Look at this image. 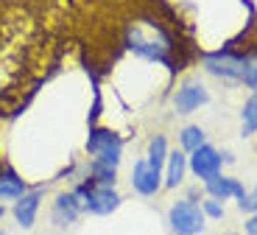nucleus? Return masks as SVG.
Returning a JSON list of instances; mask_svg holds the SVG:
<instances>
[{
	"label": "nucleus",
	"instance_id": "nucleus-14",
	"mask_svg": "<svg viewBox=\"0 0 257 235\" xmlns=\"http://www.w3.org/2000/svg\"><path fill=\"white\" fill-rule=\"evenodd\" d=\"M240 132H243L246 137L257 132V90L243 104V112H240Z\"/></svg>",
	"mask_w": 257,
	"mask_h": 235
},
{
	"label": "nucleus",
	"instance_id": "nucleus-4",
	"mask_svg": "<svg viewBox=\"0 0 257 235\" xmlns=\"http://www.w3.org/2000/svg\"><path fill=\"white\" fill-rule=\"evenodd\" d=\"M243 67H246V56H235L229 51H218V53L204 56V70L215 79H224V82H240Z\"/></svg>",
	"mask_w": 257,
	"mask_h": 235
},
{
	"label": "nucleus",
	"instance_id": "nucleus-18",
	"mask_svg": "<svg viewBox=\"0 0 257 235\" xmlns=\"http://www.w3.org/2000/svg\"><path fill=\"white\" fill-rule=\"evenodd\" d=\"M201 210H204V216H210V218H224V204L215 196H207L204 202H201Z\"/></svg>",
	"mask_w": 257,
	"mask_h": 235
},
{
	"label": "nucleus",
	"instance_id": "nucleus-13",
	"mask_svg": "<svg viewBox=\"0 0 257 235\" xmlns=\"http://www.w3.org/2000/svg\"><path fill=\"white\" fill-rule=\"evenodd\" d=\"M146 160H148V166H151V168L162 171V166L168 163V140H165V134H157V137H151Z\"/></svg>",
	"mask_w": 257,
	"mask_h": 235
},
{
	"label": "nucleus",
	"instance_id": "nucleus-11",
	"mask_svg": "<svg viewBox=\"0 0 257 235\" xmlns=\"http://www.w3.org/2000/svg\"><path fill=\"white\" fill-rule=\"evenodd\" d=\"M187 171V157L185 151H174L168 154V174H165V188H179Z\"/></svg>",
	"mask_w": 257,
	"mask_h": 235
},
{
	"label": "nucleus",
	"instance_id": "nucleus-1",
	"mask_svg": "<svg viewBox=\"0 0 257 235\" xmlns=\"http://www.w3.org/2000/svg\"><path fill=\"white\" fill-rule=\"evenodd\" d=\"M73 193L81 202L84 213H92V216H109L112 210L120 207V193L115 191V185H98L92 179H84L81 185L73 188Z\"/></svg>",
	"mask_w": 257,
	"mask_h": 235
},
{
	"label": "nucleus",
	"instance_id": "nucleus-12",
	"mask_svg": "<svg viewBox=\"0 0 257 235\" xmlns=\"http://www.w3.org/2000/svg\"><path fill=\"white\" fill-rule=\"evenodd\" d=\"M26 191H28L26 179H20L17 174H12V171L0 174V199H20Z\"/></svg>",
	"mask_w": 257,
	"mask_h": 235
},
{
	"label": "nucleus",
	"instance_id": "nucleus-16",
	"mask_svg": "<svg viewBox=\"0 0 257 235\" xmlns=\"http://www.w3.org/2000/svg\"><path fill=\"white\" fill-rule=\"evenodd\" d=\"M115 177H117V168L112 166H103V163H90V179L98 185H115Z\"/></svg>",
	"mask_w": 257,
	"mask_h": 235
},
{
	"label": "nucleus",
	"instance_id": "nucleus-19",
	"mask_svg": "<svg viewBox=\"0 0 257 235\" xmlns=\"http://www.w3.org/2000/svg\"><path fill=\"white\" fill-rule=\"evenodd\" d=\"M238 207L243 210V213H257V188L251 193H243V196L238 199Z\"/></svg>",
	"mask_w": 257,
	"mask_h": 235
},
{
	"label": "nucleus",
	"instance_id": "nucleus-5",
	"mask_svg": "<svg viewBox=\"0 0 257 235\" xmlns=\"http://www.w3.org/2000/svg\"><path fill=\"white\" fill-rule=\"evenodd\" d=\"M207 101H210V93H207V87L199 84V82H185L179 90H176V96H174V107H176L179 115L196 112V109L204 107Z\"/></svg>",
	"mask_w": 257,
	"mask_h": 235
},
{
	"label": "nucleus",
	"instance_id": "nucleus-6",
	"mask_svg": "<svg viewBox=\"0 0 257 235\" xmlns=\"http://www.w3.org/2000/svg\"><path fill=\"white\" fill-rule=\"evenodd\" d=\"M221 163H224V157L218 154V148L212 146H199L196 151H190V171L196 174L199 179H210L215 177V174H221Z\"/></svg>",
	"mask_w": 257,
	"mask_h": 235
},
{
	"label": "nucleus",
	"instance_id": "nucleus-7",
	"mask_svg": "<svg viewBox=\"0 0 257 235\" xmlns=\"http://www.w3.org/2000/svg\"><path fill=\"white\" fill-rule=\"evenodd\" d=\"M162 185V171L148 166V160H137L135 168H132V188H135L140 196H154Z\"/></svg>",
	"mask_w": 257,
	"mask_h": 235
},
{
	"label": "nucleus",
	"instance_id": "nucleus-3",
	"mask_svg": "<svg viewBox=\"0 0 257 235\" xmlns=\"http://www.w3.org/2000/svg\"><path fill=\"white\" fill-rule=\"evenodd\" d=\"M87 154L95 163L117 168L120 166V157H123V140L112 129H92L90 137H87Z\"/></svg>",
	"mask_w": 257,
	"mask_h": 235
},
{
	"label": "nucleus",
	"instance_id": "nucleus-17",
	"mask_svg": "<svg viewBox=\"0 0 257 235\" xmlns=\"http://www.w3.org/2000/svg\"><path fill=\"white\" fill-rule=\"evenodd\" d=\"M240 84H246L249 90H257V53L254 56H246V67H243Z\"/></svg>",
	"mask_w": 257,
	"mask_h": 235
},
{
	"label": "nucleus",
	"instance_id": "nucleus-21",
	"mask_svg": "<svg viewBox=\"0 0 257 235\" xmlns=\"http://www.w3.org/2000/svg\"><path fill=\"white\" fill-rule=\"evenodd\" d=\"M3 216H6V207H3V204H0V218H3Z\"/></svg>",
	"mask_w": 257,
	"mask_h": 235
},
{
	"label": "nucleus",
	"instance_id": "nucleus-9",
	"mask_svg": "<svg viewBox=\"0 0 257 235\" xmlns=\"http://www.w3.org/2000/svg\"><path fill=\"white\" fill-rule=\"evenodd\" d=\"M42 188L37 191H26L20 199H14V218L23 229H31L34 221H37V213H39V204H42Z\"/></svg>",
	"mask_w": 257,
	"mask_h": 235
},
{
	"label": "nucleus",
	"instance_id": "nucleus-10",
	"mask_svg": "<svg viewBox=\"0 0 257 235\" xmlns=\"http://www.w3.org/2000/svg\"><path fill=\"white\" fill-rule=\"evenodd\" d=\"M207 193L215 199H221V202H226V199H240L246 193V188L240 185V179L235 177H224V174H215V177H210L204 182Z\"/></svg>",
	"mask_w": 257,
	"mask_h": 235
},
{
	"label": "nucleus",
	"instance_id": "nucleus-8",
	"mask_svg": "<svg viewBox=\"0 0 257 235\" xmlns=\"http://www.w3.org/2000/svg\"><path fill=\"white\" fill-rule=\"evenodd\" d=\"M81 202L76 199V193H59L56 202H53L51 207V221L56 224V227H70V224L78 221V216H81Z\"/></svg>",
	"mask_w": 257,
	"mask_h": 235
},
{
	"label": "nucleus",
	"instance_id": "nucleus-15",
	"mask_svg": "<svg viewBox=\"0 0 257 235\" xmlns=\"http://www.w3.org/2000/svg\"><path fill=\"white\" fill-rule=\"evenodd\" d=\"M179 143H182V151H196L199 146H204V143H207L204 129H201V126H185L179 132Z\"/></svg>",
	"mask_w": 257,
	"mask_h": 235
},
{
	"label": "nucleus",
	"instance_id": "nucleus-20",
	"mask_svg": "<svg viewBox=\"0 0 257 235\" xmlns=\"http://www.w3.org/2000/svg\"><path fill=\"white\" fill-rule=\"evenodd\" d=\"M246 235H257V213H251L249 218H246Z\"/></svg>",
	"mask_w": 257,
	"mask_h": 235
},
{
	"label": "nucleus",
	"instance_id": "nucleus-23",
	"mask_svg": "<svg viewBox=\"0 0 257 235\" xmlns=\"http://www.w3.org/2000/svg\"><path fill=\"white\" fill-rule=\"evenodd\" d=\"M0 235H6V232H3V229H0Z\"/></svg>",
	"mask_w": 257,
	"mask_h": 235
},
{
	"label": "nucleus",
	"instance_id": "nucleus-2",
	"mask_svg": "<svg viewBox=\"0 0 257 235\" xmlns=\"http://www.w3.org/2000/svg\"><path fill=\"white\" fill-rule=\"evenodd\" d=\"M204 210L196 199H179L168 210V224L176 235H199L204 229Z\"/></svg>",
	"mask_w": 257,
	"mask_h": 235
},
{
	"label": "nucleus",
	"instance_id": "nucleus-22",
	"mask_svg": "<svg viewBox=\"0 0 257 235\" xmlns=\"http://www.w3.org/2000/svg\"><path fill=\"white\" fill-rule=\"evenodd\" d=\"M224 235H238V232H224Z\"/></svg>",
	"mask_w": 257,
	"mask_h": 235
}]
</instances>
